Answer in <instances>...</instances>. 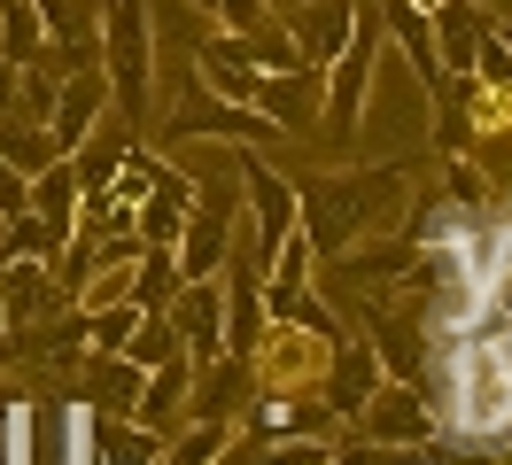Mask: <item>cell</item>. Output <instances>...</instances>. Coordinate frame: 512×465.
<instances>
[{
	"label": "cell",
	"instance_id": "12",
	"mask_svg": "<svg viewBox=\"0 0 512 465\" xmlns=\"http://www.w3.org/2000/svg\"><path fill=\"white\" fill-rule=\"evenodd\" d=\"M350 24H357V0H295V8H288V39L303 47L311 70H326V62L342 55Z\"/></svg>",
	"mask_w": 512,
	"mask_h": 465
},
{
	"label": "cell",
	"instance_id": "5",
	"mask_svg": "<svg viewBox=\"0 0 512 465\" xmlns=\"http://www.w3.org/2000/svg\"><path fill=\"white\" fill-rule=\"evenodd\" d=\"M350 419H357V442H365V450H404V442L419 450V442H435V434H443V411L427 403L419 380H381Z\"/></svg>",
	"mask_w": 512,
	"mask_h": 465
},
{
	"label": "cell",
	"instance_id": "27",
	"mask_svg": "<svg viewBox=\"0 0 512 465\" xmlns=\"http://www.w3.org/2000/svg\"><path fill=\"white\" fill-rule=\"evenodd\" d=\"M474 78H481L489 93H512V39H505L497 24H489V39L474 47Z\"/></svg>",
	"mask_w": 512,
	"mask_h": 465
},
{
	"label": "cell",
	"instance_id": "2",
	"mask_svg": "<svg viewBox=\"0 0 512 465\" xmlns=\"http://www.w3.org/2000/svg\"><path fill=\"white\" fill-rule=\"evenodd\" d=\"M443 427L466 442H505L512 434V334H458L443 341Z\"/></svg>",
	"mask_w": 512,
	"mask_h": 465
},
{
	"label": "cell",
	"instance_id": "29",
	"mask_svg": "<svg viewBox=\"0 0 512 465\" xmlns=\"http://www.w3.org/2000/svg\"><path fill=\"white\" fill-rule=\"evenodd\" d=\"M39 434H32V403H0V458H32Z\"/></svg>",
	"mask_w": 512,
	"mask_h": 465
},
{
	"label": "cell",
	"instance_id": "35",
	"mask_svg": "<svg viewBox=\"0 0 512 465\" xmlns=\"http://www.w3.org/2000/svg\"><path fill=\"white\" fill-rule=\"evenodd\" d=\"M194 8H202V16H210V0H194Z\"/></svg>",
	"mask_w": 512,
	"mask_h": 465
},
{
	"label": "cell",
	"instance_id": "18",
	"mask_svg": "<svg viewBox=\"0 0 512 465\" xmlns=\"http://www.w3.org/2000/svg\"><path fill=\"white\" fill-rule=\"evenodd\" d=\"M381 31L412 55V70H419V93L443 78V55H435V16L427 8H412V0H381Z\"/></svg>",
	"mask_w": 512,
	"mask_h": 465
},
{
	"label": "cell",
	"instance_id": "20",
	"mask_svg": "<svg viewBox=\"0 0 512 465\" xmlns=\"http://www.w3.org/2000/svg\"><path fill=\"white\" fill-rule=\"evenodd\" d=\"M179 256H171V248H140V256H132L125 264V303H140V310H163L171 303V295H179Z\"/></svg>",
	"mask_w": 512,
	"mask_h": 465
},
{
	"label": "cell",
	"instance_id": "3",
	"mask_svg": "<svg viewBox=\"0 0 512 465\" xmlns=\"http://www.w3.org/2000/svg\"><path fill=\"white\" fill-rule=\"evenodd\" d=\"M101 78H109V101L117 117L140 124L156 109V16L148 0H101Z\"/></svg>",
	"mask_w": 512,
	"mask_h": 465
},
{
	"label": "cell",
	"instance_id": "7",
	"mask_svg": "<svg viewBox=\"0 0 512 465\" xmlns=\"http://www.w3.org/2000/svg\"><path fill=\"white\" fill-rule=\"evenodd\" d=\"M256 388H272V396H311L334 365V341L311 334V326H295V318H272L264 341H256Z\"/></svg>",
	"mask_w": 512,
	"mask_h": 465
},
{
	"label": "cell",
	"instance_id": "6",
	"mask_svg": "<svg viewBox=\"0 0 512 465\" xmlns=\"http://www.w3.org/2000/svg\"><path fill=\"white\" fill-rule=\"evenodd\" d=\"M163 140H171V148H187V140H241V148H264V140H288V132L264 117V109L225 101V93H210L202 78H194V93L163 117Z\"/></svg>",
	"mask_w": 512,
	"mask_h": 465
},
{
	"label": "cell",
	"instance_id": "14",
	"mask_svg": "<svg viewBox=\"0 0 512 465\" xmlns=\"http://www.w3.org/2000/svg\"><path fill=\"white\" fill-rule=\"evenodd\" d=\"M47 303H55V272H47L39 256H0V310H8V334L24 341Z\"/></svg>",
	"mask_w": 512,
	"mask_h": 465
},
{
	"label": "cell",
	"instance_id": "28",
	"mask_svg": "<svg viewBox=\"0 0 512 465\" xmlns=\"http://www.w3.org/2000/svg\"><path fill=\"white\" fill-rule=\"evenodd\" d=\"M94 403L78 396V403H63V434H55V450H63V458H94Z\"/></svg>",
	"mask_w": 512,
	"mask_h": 465
},
{
	"label": "cell",
	"instance_id": "15",
	"mask_svg": "<svg viewBox=\"0 0 512 465\" xmlns=\"http://www.w3.org/2000/svg\"><path fill=\"white\" fill-rule=\"evenodd\" d=\"M326 380H334V419H350V411L373 396V388H381L388 372H381V357H373V341L350 326V334L334 341V365H326Z\"/></svg>",
	"mask_w": 512,
	"mask_h": 465
},
{
	"label": "cell",
	"instance_id": "30",
	"mask_svg": "<svg viewBox=\"0 0 512 465\" xmlns=\"http://www.w3.org/2000/svg\"><path fill=\"white\" fill-rule=\"evenodd\" d=\"M210 16H218V31H264L272 24L264 0H210Z\"/></svg>",
	"mask_w": 512,
	"mask_h": 465
},
{
	"label": "cell",
	"instance_id": "24",
	"mask_svg": "<svg viewBox=\"0 0 512 465\" xmlns=\"http://www.w3.org/2000/svg\"><path fill=\"white\" fill-rule=\"evenodd\" d=\"M179 225H187V202L163 194V186H148V194L132 202V233H140V248H171V241H179Z\"/></svg>",
	"mask_w": 512,
	"mask_h": 465
},
{
	"label": "cell",
	"instance_id": "19",
	"mask_svg": "<svg viewBox=\"0 0 512 465\" xmlns=\"http://www.w3.org/2000/svg\"><path fill=\"white\" fill-rule=\"evenodd\" d=\"M256 109L280 124V132H311L319 124V109H311V62L303 70H264L256 78Z\"/></svg>",
	"mask_w": 512,
	"mask_h": 465
},
{
	"label": "cell",
	"instance_id": "16",
	"mask_svg": "<svg viewBox=\"0 0 512 465\" xmlns=\"http://www.w3.org/2000/svg\"><path fill=\"white\" fill-rule=\"evenodd\" d=\"M427 16H435V55H443V70H474V47L489 39L497 8H481V0H443V8H427Z\"/></svg>",
	"mask_w": 512,
	"mask_h": 465
},
{
	"label": "cell",
	"instance_id": "21",
	"mask_svg": "<svg viewBox=\"0 0 512 465\" xmlns=\"http://www.w3.org/2000/svg\"><path fill=\"white\" fill-rule=\"evenodd\" d=\"M70 233L78 225H55V217H39V210H16L8 225H0V256H39V264H55L70 248Z\"/></svg>",
	"mask_w": 512,
	"mask_h": 465
},
{
	"label": "cell",
	"instance_id": "1",
	"mask_svg": "<svg viewBox=\"0 0 512 465\" xmlns=\"http://www.w3.org/2000/svg\"><path fill=\"white\" fill-rule=\"evenodd\" d=\"M303 194V241L319 256H342L357 233H396L412 225V179L396 163H350L334 179H311L295 186Z\"/></svg>",
	"mask_w": 512,
	"mask_h": 465
},
{
	"label": "cell",
	"instance_id": "32",
	"mask_svg": "<svg viewBox=\"0 0 512 465\" xmlns=\"http://www.w3.org/2000/svg\"><path fill=\"white\" fill-rule=\"evenodd\" d=\"M8 101H16V62L0 55V117H8Z\"/></svg>",
	"mask_w": 512,
	"mask_h": 465
},
{
	"label": "cell",
	"instance_id": "34",
	"mask_svg": "<svg viewBox=\"0 0 512 465\" xmlns=\"http://www.w3.org/2000/svg\"><path fill=\"white\" fill-rule=\"evenodd\" d=\"M412 8H443V0H412Z\"/></svg>",
	"mask_w": 512,
	"mask_h": 465
},
{
	"label": "cell",
	"instance_id": "25",
	"mask_svg": "<svg viewBox=\"0 0 512 465\" xmlns=\"http://www.w3.org/2000/svg\"><path fill=\"white\" fill-rule=\"evenodd\" d=\"M163 442H171V434H156V427L132 419V427H101L94 434V458H163Z\"/></svg>",
	"mask_w": 512,
	"mask_h": 465
},
{
	"label": "cell",
	"instance_id": "26",
	"mask_svg": "<svg viewBox=\"0 0 512 465\" xmlns=\"http://www.w3.org/2000/svg\"><path fill=\"white\" fill-rule=\"evenodd\" d=\"M163 458H179V465H202V458H225V419H194L179 442H163Z\"/></svg>",
	"mask_w": 512,
	"mask_h": 465
},
{
	"label": "cell",
	"instance_id": "33",
	"mask_svg": "<svg viewBox=\"0 0 512 465\" xmlns=\"http://www.w3.org/2000/svg\"><path fill=\"white\" fill-rule=\"evenodd\" d=\"M0 341H16V334H8V310H0Z\"/></svg>",
	"mask_w": 512,
	"mask_h": 465
},
{
	"label": "cell",
	"instance_id": "4",
	"mask_svg": "<svg viewBox=\"0 0 512 465\" xmlns=\"http://www.w3.org/2000/svg\"><path fill=\"white\" fill-rule=\"evenodd\" d=\"M381 8H365L357 0V24H350V39H342V55L326 62V78H319V124L350 148L357 140V124H365V101H373V62H381Z\"/></svg>",
	"mask_w": 512,
	"mask_h": 465
},
{
	"label": "cell",
	"instance_id": "17",
	"mask_svg": "<svg viewBox=\"0 0 512 465\" xmlns=\"http://www.w3.org/2000/svg\"><path fill=\"white\" fill-rule=\"evenodd\" d=\"M39 31H47V62H86L101 31V0H32Z\"/></svg>",
	"mask_w": 512,
	"mask_h": 465
},
{
	"label": "cell",
	"instance_id": "8",
	"mask_svg": "<svg viewBox=\"0 0 512 465\" xmlns=\"http://www.w3.org/2000/svg\"><path fill=\"white\" fill-rule=\"evenodd\" d=\"M233 163H241V202H249V210H241V225H249V256L256 264H264V256H272V248L288 241L295 225H303V194H295L288 179H280V171H272V163H264V155H233Z\"/></svg>",
	"mask_w": 512,
	"mask_h": 465
},
{
	"label": "cell",
	"instance_id": "22",
	"mask_svg": "<svg viewBox=\"0 0 512 465\" xmlns=\"http://www.w3.org/2000/svg\"><path fill=\"white\" fill-rule=\"evenodd\" d=\"M140 380H148V365H132V357H117V349H109V357L94 349V365H86V403H101V396H109V411L125 419V411H132V396H140Z\"/></svg>",
	"mask_w": 512,
	"mask_h": 465
},
{
	"label": "cell",
	"instance_id": "10",
	"mask_svg": "<svg viewBox=\"0 0 512 465\" xmlns=\"http://www.w3.org/2000/svg\"><path fill=\"white\" fill-rule=\"evenodd\" d=\"M171 334L187 341V357H218L225 349V272L218 279H179V295L163 303Z\"/></svg>",
	"mask_w": 512,
	"mask_h": 465
},
{
	"label": "cell",
	"instance_id": "13",
	"mask_svg": "<svg viewBox=\"0 0 512 465\" xmlns=\"http://www.w3.org/2000/svg\"><path fill=\"white\" fill-rule=\"evenodd\" d=\"M187 380H194V357L187 349H171L163 365H148V380H140V396H132L125 419H140V427H171V419H187Z\"/></svg>",
	"mask_w": 512,
	"mask_h": 465
},
{
	"label": "cell",
	"instance_id": "23",
	"mask_svg": "<svg viewBox=\"0 0 512 465\" xmlns=\"http://www.w3.org/2000/svg\"><path fill=\"white\" fill-rule=\"evenodd\" d=\"M0 55L16 62H47V31H39V8L32 0H0Z\"/></svg>",
	"mask_w": 512,
	"mask_h": 465
},
{
	"label": "cell",
	"instance_id": "36",
	"mask_svg": "<svg viewBox=\"0 0 512 465\" xmlns=\"http://www.w3.org/2000/svg\"><path fill=\"white\" fill-rule=\"evenodd\" d=\"M0 225H8V217H0Z\"/></svg>",
	"mask_w": 512,
	"mask_h": 465
},
{
	"label": "cell",
	"instance_id": "31",
	"mask_svg": "<svg viewBox=\"0 0 512 465\" xmlns=\"http://www.w3.org/2000/svg\"><path fill=\"white\" fill-rule=\"evenodd\" d=\"M16 210H32V179L0 155V217H16Z\"/></svg>",
	"mask_w": 512,
	"mask_h": 465
},
{
	"label": "cell",
	"instance_id": "9",
	"mask_svg": "<svg viewBox=\"0 0 512 465\" xmlns=\"http://www.w3.org/2000/svg\"><path fill=\"white\" fill-rule=\"evenodd\" d=\"M233 194H194L187 202V225H179V241H171V256H179V272L187 279H218L225 256H233Z\"/></svg>",
	"mask_w": 512,
	"mask_h": 465
},
{
	"label": "cell",
	"instance_id": "11",
	"mask_svg": "<svg viewBox=\"0 0 512 465\" xmlns=\"http://www.w3.org/2000/svg\"><path fill=\"white\" fill-rule=\"evenodd\" d=\"M101 101H109L101 62H78L63 86H55V109H47V140H55V155H70V148H78V140L101 124Z\"/></svg>",
	"mask_w": 512,
	"mask_h": 465
}]
</instances>
